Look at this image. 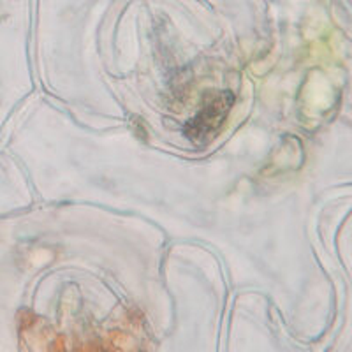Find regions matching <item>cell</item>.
<instances>
[{
	"label": "cell",
	"mask_w": 352,
	"mask_h": 352,
	"mask_svg": "<svg viewBox=\"0 0 352 352\" xmlns=\"http://www.w3.org/2000/svg\"><path fill=\"white\" fill-rule=\"evenodd\" d=\"M232 104H234V96L229 90L213 92L206 99L204 108L185 125V138L199 144L212 141L219 134L220 127L224 125Z\"/></svg>",
	"instance_id": "6da1fadb"
}]
</instances>
